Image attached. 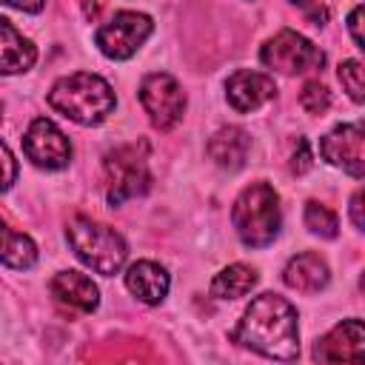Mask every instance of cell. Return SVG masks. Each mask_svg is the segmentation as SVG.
<instances>
[{"mask_svg": "<svg viewBox=\"0 0 365 365\" xmlns=\"http://www.w3.org/2000/svg\"><path fill=\"white\" fill-rule=\"evenodd\" d=\"M359 23H362V6H354V11L348 14V31H351V37H354V46H356V48H362Z\"/></svg>", "mask_w": 365, "mask_h": 365, "instance_id": "25", "label": "cell"}, {"mask_svg": "<svg viewBox=\"0 0 365 365\" xmlns=\"http://www.w3.org/2000/svg\"><path fill=\"white\" fill-rule=\"evenodd\" d=\"M0 262L17 271H26L37 262V245L26 234L11 231L3 220H0Z\"/></svg>", "mask_w": 365, "mask_h": 365, "instance_id": "19", "label": "cell"}, {"mask_svg": "<svg viewBox=\"0 0 365 365\" xmlns=\"http://www.w3.org/2000/svg\"><path fill=\"white\" fill-rule=\"evenodd\" d=\"M259 60H262V66H268L279 74H302L311 68H322L325 54L308 37H302L291 29H282L262 46Z\"/></svg>", "mask_w": 365, "mask_h": 365, "instance_id": "6", "label": "cell"}, {"mask_svg": "<svg viewBox=\"0 0 365 365\" xmlns=\"http://www.w3.org/2000/svg\"><path fill=\"white\" fill-rule=\"evenodd\" d=\"M48 291L51 297L66 305V308H74V311H83V314H91L97 305H100V291L97 285L91 282V277L80 274V271H60L51 282H48Z\"/></svg>", "mask_w": 365, "mask_h": 365, "instance_id": "13", "label": "cell"}, {"mask_svg": "<svg viewBox=\"0 0 365 365\" xmlns=\"http://www.w3.org/2000/svg\"><path fill=\"white\" fill-rule=\"evenodd\" d=\"M351 220H354L356 228L365 225V220H362V191H356V194L351 197Z\"/></svg>", "mask_w": 365, "mask_h": 365, "instance_id": "27", "label": "cell"}, {"mask_svg": "<svg viewBox=\"0 0 365 365\" xmlns=\"http://www.w3.org/2000/svg\"><path fill=\"white\" fill-rule=\"evenodd\" d=\"M362 354H365V325L356 317L342 319L314 345V359L319 362H351L359 359Z\"/></svg>", "mask_w": 365, "mask_h": 365, "instance_id": "11", "label": "cell"}, {"mask_svg": "<svg viewBox=\"0 0 365 365\" xmlns=\"http://www.w3.org/2000/svg\"><path fill=\"white\" fill-rule=\"evenodd\" d=\"M168 271L160 265V262H151V259H140L134 265H128L125 271V288L145 305H157L163 302V297L168 294Z\"/></svg>", "mask_w": 365, "mask_h": 365, "instance_id": "15", "label": "cell"}, {"mask_svg": "<svg viewBox=\"0 0 365 365\" xmlns=\"http://www.w3.org/2000/svg\"><path fill=\"white\" fill-rule=\"evenodd\" d=\"M362 140H365V134H362L359 123H342L319 140V151L331 165H336V168H342V171H348L351 177L359 180L365 174Z\"/></svg>", "mask_w": 365, "mask_h": 365, "instance_id": "10", "label": "cell"}, {"mask_svg": "<svg viewBox=\"0 0 365 365\" xmlns=\"http://www.w3.org/2000/svg\"><path fill=\"white\" fill-rule=\"evenodd\" d=\"M311 168V148H308V140L299 137L297 140V151L291 154V171L294 174H305Z\"/></svg>", "mask_w": 365, "mask_h": 365, "instance_id": "24", "label": "cell"}, {"mask_svg": "<svg viewBox=\"0 0 365 365\" xmlns=\"http://www.w3.org/2000/svg\"><path fill=\"white\" fill-rule=\"evenodd\" d=\"M291 3H299V6H308L311 0H291Z\"/></svg>", "mask_w": 365, "mask_h": 365, "instance_id": "28", "label": "cell"}, {"mask_svg": "<svg viewBox=\"0 0 365 365\" xmlns=\"http://www.w3.org/2000/svg\"><path fill=\"white\" fill-rule=\"evenodd\" d=\"M66 237H68V245L74 248L77 259L86 262L91 271H97L103 277L117 274L123 268L125 257H128L125 240L111 225H103V222H97L91 217L68 220Z\"/></svg>", "mask_w": 365, "mask_h": 365, "instance_id": "4", "label": "cell"}, {"mask_svg": "<svg viewBox=\"0 0 365 365\" xmlns=\"http://www.w3.org/2000/svg\"><path fill=\"white\" fill-rule=\"evenodd\" d=\"M248 148H251V137L240 125H225L208 140V157L220 168H228V171H237L245 165Z\"/></svg>", "mask_w": 365, "mask_h": 365, "instance_id": "16", "label": "cell"}, {"mask_svg": "<svg viewBox=\"0 0 365 365\" xmlns=\"http://www.w3.org/2000/svg\"><path fill=\"white\" fill-rule=\"evenodd\" d=\"M17 180V160L11 157L9 145L0 140V191H6Z\"/></svg>", "mask_w": 365, "mask_h": 365, "instance_id": "23", "label": "cell"}, {"mask_svg": "<svg viewBox=\"0 0 365 365\" xmlns=\"http://www.w3.org/2000/svg\"><path fill=\"white\" fill-rule=\"evenodd\" d=\"M231 342L251 348L268 359L291 362L299 356V328L294 305L279 294H259L231 331Z\"/></svg>", "mask_w": 365, "mask_h": 365, "instance_id": "1", "label": "cell"}, {"mask_svg": "<svg viewBox=\"0 0 365 365\" xmlns=\"http://www.w3.org/2000/svg\"><path fill=\"white\" fill-rule=\"evenodd\" d=\"M23 151L37 168H63L71 160V143L63 134L60 125H54L46 117L31 120L26 137H23Z\"/></svg>", "mask_w": 365, "mask_h": 365, "instance_id": "9", "label": "cell"}, {"mask_svg": "<svg viewBox=\"0 0 365 365\" xmlns=\"http://www.w3.org/2000/svg\"><path fill=\"white\" fill-rule=\"evenodd\" d=\"M231 222L248 248H265L279 234V194L268 182H251L231 208Z\"/></svg>", "mask_w": 365, "mask_h": 365, "instance_id": "3", "label": "cell"}, {"mask_svg": "<svg viewBox=\"0 0 365 365\" xmlns=\"http://www.w3.org/2000/svg\"><path fill=\"white\" fill-rule=\"evenodd\" d=\"M103 168H106V197L111 205H120L151 188L145 148L137 151V145H120L106 154Z\"/></svg>", "mask_w": 365, "mask_h": 365, "instance_id": "5", "label": "cell"}, {"mask_svg": "<svg viewBox=\"0 0 365 365\" xmlns=\"http://www.w3.org/2000/svg\"><path fill=\"white\" fill-rule=\"evenodd\" d=\"M282 279L288 288L294 291H302V294H317L328 285L331 279V271H328V262L314 254V251H302L297 257L288 259L285 271H282Z\"/></svg>", "mask_w": 365, "mask_h": 365, "instance_id": "14", "label": "cell"}, {"mask_svg": "<svg viewBox=\"0 0 365 365\" xmlns=\"http://www.w3.org/2000/svg\"><path fill=\"white\" fill-rule=\"evenodd\" d=\"M0 3H6V6L17 9V11H40L46 0H0Z\"/></svg>", "mask_w": 365, "mask_h": 365, "instance_id": "26", "label": "cell"}, {"mask_svg": "<svg viewBox=\"0 0 365 365\" xmlns=\"http://www.w3.org/2000/svg\"><path fill=\"white\" fill-rule=\"evenodd\" d=\"M305 225H308L311 234H319V237H325V240H334L336 231H339L336 214H334L328 205L317 202V200L305 202Z\"/></svg>", "mask_w": 365, "mask_h": 365, "instance_id": "20", "label": "cell"}, {"mask_svg": "<svg viewBox=\"0 0 365 365\" xmlns=\"http://www.w3.org/2000/svg\"><path fill=\"white\" fill-rule=\"evenodd\" d=\"M339 83H342V88L348 91V97L354 100V103H362V97H365V83H362V63L359 60H345V63H339Z\"/></svg>", "mask_w": 365, "mask_h": 365, "instance_id": "22", "label": "cell"}, {"mask_svg": "<svg viewBox=\"0 0 365 365\" xmlns=\"http://www.w3.org/2000/svg\"><path fill=\"white\" fill-rule=\"evenodd\" d=\"M254 285H257V271L251 265H245V262H234V265L222 268L211 279V297H217V299H237V297H245Z\"/></svg>", "mask_w": 365, "mask_h": 365, "instance_id": "18", "label": "cell"}, {"mask_svg": "<svg viewBox=\"0 0 365 365\" xmlns=\"http://www.w3.org/2000/svg\"><path fill=\"white\" fill-rule=\"evenodd\" d=\"M48 106L80 125H97L114 111V91L100 74L77 71L51 86Z\"/></svg>", "mask_w": 365, "mask_h": 365, "instance_id": "2", "label": "cell"}, {"mask_svg": "<svg viewBox=\"0 0 365 365\" xmlns=\"http://www.w3.org/2000/svg\"><path fill=\"white\" fill-rule=\"evenodd\" d=\"M277 94V86H274V77L262 74V71H248V68H240L228 77L225 83V97H228V106L240 114H248V111H257L259 106H265L268 100H274Z\"/></svg>", "mask_w": 365, "mask_h": 365, "instance_id": "12", "label": "cell"}, {"mask_svg": "<svg viewBox=\"0 0 365 365\" xmlns=\"http://www.w3.org/2000/svg\"><path fill=\"white\" fill-rule=\"evenodd\" d=\"M140 103L148 120L154 123V128L160 131L174 128L185 111V94L180 83L165 71H154L140 83Z\"/></svg>", "mask_w": 365, "mask_h": 365, "instance_id": "8", "label": "cell"}, {"mask_svg": "<svg viewBox=\"0 0 365 365\" xmlns=\"http://www.w3.org/2000/svg\"><path fill=\"white\" fill-rule=\"evenodd\" d=\"M299 106L308 111V114H325L328 106H331V91L319 83V80H308L299 91Z\"/></svg>", "mask_w": 365, "mask_h": 365, "instance_id": "21", "label": "cell"}, {"mask_svg": "<svg viewBox=\"0 0 365 365\" xmlns=\"http://www.w3.org/2000/svg\"><path fill=\"white\" fill-rule=\"evenodd\" d=\"M154 23L143 11H117L108 23H103L94 34L100 51L111 60H128L151 34Z\"/></svg>", "mask_w": 365, "mask_h": 365, "instance_id": "7", "label": "cell"}, {"mask_svg": "<svg viewBox=\"0 0 365 365\" xmlns=\"http://www.w3.org/2000/svg\"><path fill=\"white\" fill-rule=\"evenodd\" d=\"M34 60H37V48L6 17H0V74L29 71Z\"/></svg>", "mask_w": 365, "mask_h": 365, "instance_id": "17", "label": "cell"}]
</instances>
